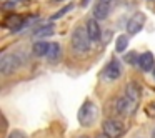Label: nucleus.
<instances>
[{
    "label": "nucleus",
    "mask_w": 155,
    "mask_h": 138,
    "mask_svg": "<svg viewBox=\"0 0 155 138\" xmlns=\"http://www.w3.org/2000/svg\"><path fill=\"white\" fill-rule=\"evenodd\" d=\"M90 35L87 32V27H77L72 34V47L78 53H85L90 48Z\"/></svg>",
    "instance_id": "f257e3e1"
},
{
    "label": "nucleus",
    "mask_w": 155,
    "mask_h": 138,
    "mask_svg": "<svg viewBox=\"0 0 155 138\" xmlns=\"http://www.w3.org/2000/svg\"><path fill=\"white\" fill-rule=\"evenodd\" d=\"M97 115H98L97 105H95L94 101L87 100V101H85V103L80 107V110H78V121H80L82 127H90V125L95 121Z\"/></svg>",
    "instance_id": "f03ea898"
},
{
    "label": "nucleus",
    "mask_w": 155,
    "mask_h": 138,
    "mask_svg": "<svg viewBox=\"0 0 155 138\" xmlns=\"http://www.w3.org/2000/svg\"><path fill=\"white\" fill-rule=\"evenodd\" d=\"M18 65H20V60H18L17 55H14V53L2 55V58H0V73L2 75L14 73V72L18 68Z\"/></svg>",
    "instance_id": "7ed1b4c3"
},
{
    "label": "nucleus",
    "mask_w": 155,
    "mask_h": 138,
    "mask_svg": "<svg viewBox=\"0 0 155 138\" xmlns=\"http://www.w3.org/2000/svg\"><path fill=\"white\" fill-rule=\"evenodd\" d=\"M137 105H138V101H135V100H132L130 97L124 95L122 98H118V100L115 101V110H117L120 115L130 117V115L135 113V110H137Z\"/></svg>",
    "instance_id": "20e7f679"
},
{
    "label": "nucleus",
    "mask_w": 155,
    "mask_h": 138,
    "mask_svg": "<svg viewBox=\"0 0 155 138\" xmlns=\"http://www.w3.org/2000/svg\"><path fill=\"white\" fill-rule=\"evenodd\" d=\"M104 131L112 138H118L125 133L124 123L120 120H115V118H108V120L104 121Z\"/></svg>",
    "instance_id": "39448f33"
},
{
    "label": "nucleus",
    "mask_w": 155,
    "mask_h": 138,
    "mask_svg": "<svg viewBox=\"0 0 155 138\" xmlns=\"http://www.w3.org/2000/svg\"><path fill=\"white\" fill-rule=\"evenodd\" d=\"M145 22H147V17H145V14H142V12H137V14H134V15L130 17V20L127 22V32H128V35L138 34V32L143 28Z\"/></svg>",
    "instance_id": "423d86ee"
},
{
    "label": "nucleus",
    "mask_w": 155,
    "mask_h": 138,
    "mask_svg": "<svg viewBox=\"0 0 155 138\" xmlns=\"http://www.w3.org/2000/svg\"><path fill=\"white\" fill-rule=\"evenodd\" d=\"M153 65H155V57L152 52H143L138 58V67L142 68L143 72H150L153 70Z\"/></svg>",
    "instance_id": "0eeeda50"
},
{
    "label": "nucleus",
    "mask_w": 155,
    "mask_h": 138,
    "mask_svg": "<svg viewBox=\"0 0 155 138\" xmlns=\"http://www.w3.org/2000/svg\"><path fill=\"white\" fill-rule=\"evenodd\" d=\"M110 14V2L105 0H98L97 4L94 5V17L95 18H107V15Z\"/></svg>",
    "instance_id": "6e6552de"
},
{
    "label": "nucleus",
    "mask_w": 155,
    "mask_h": 138,
    "mask_svg": "<svg viewBox=\"0 0 155 138\" xmlns=\"http://www.w3.org/2000/svg\"><path fill=\"white\" fill-rule=\"evenodd\" d=\"M120 75H122L120 62H118V60H112L110 63L107 65V68H105V77H107L108 80H117Z\"/></svg>",
    "instance_id": "1a4fd4ad"
},
{
    "label": "nucleus",
    "mask_w": 155,
    "mask_h": 138,
    "mask_svg": "<svg viewBox=\"0 0 155 138\" xmlns=\"http://www.w3.org/2000/svg\"><path fill=\"white\" fill-rule=\"evenodd\" d=\"M87 32H88V35H90V38H92L94 42L100 40L102 32H100V27H98V22H95L94 18L87 22Z\"/></svg>",
    "instance_id": "9d476101"
},
{
    "label": "nucleus",
    "mask_w": 155,
    "mask_h": 138,
    "mask_svg": "<svg viewBox=\"0 0 155 138\" xmlns=\"http://www.w3.org/2000/svg\"><path fill=\"white\" fill-rule=\"evenodd\" d=\"M48 47H50V43H47V42H44V40L35 42L34 43V53L37 55V57H47Z\"/></svg>",
    "instance_id": "9b49d317"
},
{
    "label": "nucleus",
    "mask_w": 155,
    "mask_h": 138,
    "mask_svg": "<svg viewBox=\"0 0 155 138\" xmlns=\"http://www.w3.org/2000/svg\"><path fill=\"white\" fill-rule=\"evenodd\" d=\"M20 20H22V18L18 17V15H10V17L5 18V24L4 25H5V27H10L12 30H14V28L17 30V28H20L22 25H24V24H20Z\"/></svg>",
    "instance_id": "f8f14e48"
},
{
    "label": "nucleus",
    "mask_w": 155,
    "mask_h": 138,
    "mask_svg": "<svg viewBox=\"0 0 155 138\" xmlns=\"http://www.w3.org/2000/svg\"><path fill=\"white\" fill-rule=\"evenodd\" d=\"M125 95H127V97H130L132 100H135V101L140 100V90H138V87H137V85H134V83H128L127 85Z\"/></svg>",
    "instance_id": "ddd939ff"
},
{
    "label": "nucleus",
    "mask_w": 155,
    "mask_h": 138,
    "mask_svg": "<svg viewBox=\"0 0 155 138\" xmlns=\"http://www.w3.org/2000/svg\"><path fill=\"white\" fill-rule=\"evenodd\" d=\"M54 25H45V27H40L37 32H35V37L37 38H45V37H50V35H54Z\"/></svg>",
    "instance_id": "4468645a"
},
{
    "label": "nucleus",
    "mask_w": 155,
    "mask_h": 138,
    "mask_svg": "<svg viewBox=\"0 0 155 138\" xmlns=\"http://www.w3.org/2000/svg\"><path fill=\"white\" fill-rule=\"evenodd\" d=\"M47 57L50 58L52 62H57L58 57H60V45L58 43H50L48 52H47Z\"/></svg>",
    "instance_id": "2eb2a0df"
},
{
    "label": "nucleus",
    "mask_w": 155,
    "mask_h": 138,
    "mask_svg": "<svg viewBox=\"0 0 155 138\" xmlns=\"http://www.w3.org/2000/svg\"><path fill=\"white\" fill-rule=\"evenodd\" d=\"M115 47H117V52H125V48L128 47V37L127 35H120V37L117 38Z\"/></svg>",
    "instance_id": "dca6fc26"
},
{
    "label": "nucleus",
    "mask_w": 155,
    "mask_h": 138,
    "mask_svg": "<svg viewBox=\"0 0 155 138\" xmlns=\"http://www.w3.org/2000/svg\"><path fill=\"white\" fill-rule=\"evenodd\" d=\"M138 58H140V55H137L135 52H128V53L125 55L124 60L127 62V63H130V65H138Z\"/></svg>",
    "instance_id": "f3484780"
},
{
    "label": "nucleus",
    "mask_w": 155,
    "mask_h": 138,
    "mask_svg": "<svg viewBox=\"0 0 155 138\" xmlns=\"http://www.w3.org/2000/svg\"><path fill=\"white\" fill-rule=\"evenodd\" d=\"M72 8H74V5H67V7H64L62 10H58L57 14H54V15H52V17H50V20L54 22V20H57V18H60L62 15H64V14H67V12H68V10H72Z\"/></svg>",
    "instance_id": "a211bd4d"
},
{
    "label": "nucleus",
    "mask_w": 155,
    "mask_h": 138,
    "mask_svg": "<svg viewBox=\"0 0 155 138\" xmlns=\"http://www.w3.org/2000/svg\"><path fill=\"white\" fill-rule=\"evenodd\" d=\"M7 138H25V135L22 133V131H18V130H15V131H12L10 135H8Z\"/></svg>",
    "instance_id": "6ab92c4d"
},
{
    "label": "nucleus",
    "mask_w": 155,
    "mask_h": 138,
    "mask_svg": "<svg viewBox=\"0 0 155 138\" xmlns=\"http://www.w3.org/2000/svg\"><path fill=\"white\" fill-rule=\"evenodd\" d=\"M95 138H112V136H108V135H107V133H105V131H104V133L97 135V136H95Z\"/></svg>",
    "instance_id": "aec40b11"
},
{
    "label": "nucleus",
    "mask_w": 155,
    "mask_h": 138,
    "mask_svg": "<svg viewBox=\"0 0 155 138\" xmlns=\"http://www.w3.org/2000/svg\"><path fill=\"white\" fill-rule=\"evenodd\" d=\"M88 4V0H82V5H87Z\"/></svg>",
    "instance_id": "412c9836"
},
{
    "label": "nucleus",
    "mask_w": 155,
    "mask_h": 138,
    "mask_svg": "<svg viewBox=\"0 0 155 138\" xmlns=\"http://www.w3.org/2000/svg\"><path fill=\"white\" fill-rule=\"evenodd\" d=\"M152 138H155V128H153V131H152Z\"/></svg>",
    "instance_id": "4be33fe9"
},
{
    "label": "nucleus",
    "mask_w": 155,
    "mask_h": 138,
    "mask_svg": "<svg viewBox=\"0 0 155 138\" xmlns=\"http://www.w3.org/2000/svg\"><path fill=\"white\" fill-rule=\"evenodd\" d=\"M78 138H88V136H78Z\"/></svg>",
    "instance_id": "5701e85b"
},
{
    "label": "nucleus",
    "mask_w": 155,
    "mask_h": 138,
    "mask_svg": "<svg viewBox=\"0 0 155 138\" xmlns=\"http://www.w3.org/2000/svg\"><path fill=\"white\" fill-rule=\"evenodd\" d=\"M105 2H112V0H105Z\"/></svg>",
    "instance_id": "b1692460"
},
{
    "label": "nucleus",
    "mask_w": 155,
    "mask_h": 138,
    "mask_svg": "<svg viewBox=\"0 0 155 138\" xmlns=\"http://www.w3.org/2000/svg\"><path fill=\"white\" fill-rule=\"evenodd\" d=\"M153 73H155V70H153Z\"/></svg>",
    "instance_id": "393cba45"
}]
</instances>
